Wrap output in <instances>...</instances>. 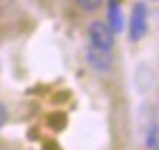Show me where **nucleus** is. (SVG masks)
I'll return each instance as SVG.
<instances>
[{
  "label": "nucleus",
  "mask_w": 159,
  "mask_h": 150,
  "mask_svg": "<svg viewBox=\"0 0 159 150\" xmlns=\"http://www.w3.org/2000/svg\"><path fill=\"white\" fill-rule=\"evenodd\" d=\"M6 119H8V111H6V107L0 104V129L4 127V123H6Z\"/></svg>",
  "instance_id": "obj_7"
},
{
  "label": "nucleus",
  "mask_w": 159,
  "mask_h": 150,
  "mask_svg": "<svg viewBox=\"0 0 159 150\" xmlns=\"http://www.w3.org/2000/svg\"><path fill=\"white\" fill-rule=\"evenodd\" d=\"M148 31V8L144 4H136L130 16V39L140 41Z\"/></svg>",
  "instance_id": "obj_2"
},
{
  "label": "nucleus",
  "mask_w": 159,
  "mask_h": 150,
  "mask_svg": "<svg viewBox=\"0 0 159 150\" xmlns=\"http://www.w3.org/2000/svg\"><path fill=\"white\" fill-rule=\"evenodd\" d=\"M107 16H109V29L113 31V33H118V31L122 29V26H124V18H122L120 6H118L116 2H111Z\"/></svg>",
  "instance_id": "obj_4"
},
{
  "label": "nucleus",
  "mask_w": 159,
  "mask_h": 150,
  "mask_svg": "<svg viewBox=\"0 0 159 150\" xmlns=\"http://www.w3.org/2000/svg\"><path fill=\"white\" fill-rule=\"evenodd\" d=\"M87 62H89L95 70H99V72H107L111 68L113 59H111L109 51L97 49V47H89V49H87Z\"/></svg>",
  "instance_id": "obj_3"
},
{
  "label": "nucleus",
  "mask_w": 159,
  "mask_h": 150,
  "mask_svg": "<svg viewBox=\"0 0 159 150\" xmlns=\"http://www.w3.org/2000/svg\"><path fill=\"white\" fill-rule=\"evenodd\" d=\"M146 144H148L149 148H155V146H157V127H155V125L148 131V135H146Z\"/></svg>",
  "instance_id": "obj_6"
},
{
  "label": "nucleus",
  "mask_w": 159,
  "mask_h": 150,
  "mask_svg": "<svg viewBox=\"0 0 159 150\" xmlns=\"http://www.w3.org/2000/svg\"><path fill=\"white\" fill-rule=\"evenodd\" d=\"M103 0H78V4L84 8V10L87 12H93V10H97V8L101 6Z\"/></svg>",
  "instance_id": "obj_5"
},
{
  "label": "nucleus",
  "mask_w": 159,
  "mask_h": 150,
  "mask_svg": "<svg viewBox=\"0 0 159 150\" xmlns=\"http://www.w3.org/2000/svg\"><path fill=\"white\" fill-rule=\"evenodd\" d=\"M89 41H91V47L111 51V47H113V31L109 29L107 23L93 22L89 26Z\"/></svg>",
  "instance_id": "obj_1"
}]
</instances>
